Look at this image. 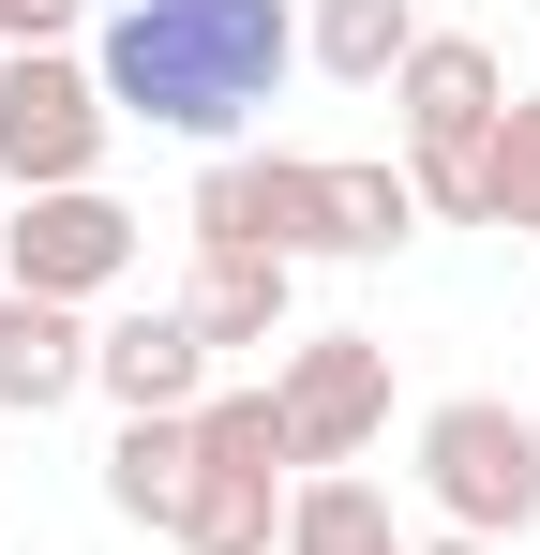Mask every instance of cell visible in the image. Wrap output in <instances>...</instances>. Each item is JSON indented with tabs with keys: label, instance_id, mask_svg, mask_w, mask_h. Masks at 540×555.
<instances>
[{
	"label": "cell",
	"instance_id": "1",
	"mask_svg": "<svg viewBox=\"0 0 540 555\" xmlns=\"http://www.w3.org/2000/svg\"><path fill=\"white\" fill-rule=\"evenodd\" d=\"M285 61H300L285 0H105V30H90L105 120L180 135V151H241V120L285 91Z\"/></svg>",
	"mask_w": 540,
	"mask_h": 555
},
{
	"label": "cell",
	"instance_id": "2",
	"mask_svg": "<svg viewBox=\"0 0 540 555\" xmlns=\"http://www.w3.org/2000/svg\"><path fill=\"white\" fill-rule=\"evenodd\" d=\"M406 480H421L436 526L511 555L540 526V405H511V390H436L421 436H406Z\"/></svg>",
	"mask_w": 540,
	"mask_h": 555
},
{
	"label": "cell",
	"instance_id": "3",
	"mask_svg": "<svg viewBox=\"0 0 540 555\" xmlns=\"http://www.w3.org/2000/svg\"><path fill=\"white\" fill-rule=\"evenodd\" d=\"M390 120H406V181H421V225H480V151L511 120V76L480 30H421L406 76H390Z\"/></svg>",
	"mask_w": 540,
	"mask_h": 555
},
{
	"label": "cell",
	"instance_id": "4",
	"mask_svg": "<svg viewBox=\"0 0 540 555\" xmlns=\"http://www.w3.org/2000/svg\"><path fill=\"white\" fill-rule=\"evenodd\" d=\"M285 480H300V451H285V405L256 390H226L210 375V405H195V495H180V555H270L285 541Z\"/></svg>",
	"mask_w": 540,
	"mask_h": 555
},
{
	"label": "cell",
	"instance_id": "5",
	"mask_svg": "<svg viewBox=\"0 0 540 555\" xmlns=\"http://www.w3.org/2000/svg\"><path fill=\"white\" fill-rule=\"evenodd\" d=\"M195 256H331V166L316 151H210L195 166V210H180Z\"/></svg>",
	"mask_w": 540,
	"mask_h": 555
},
{
	"label": "cell",
	"instance_id": "6",
	"mask_svg": "<svg viewBox=\"0 0 540 555\" xmlns=\"http://www.w3.org/2000/svg\"><path fill=\"white\" fill-rule=\"evenodd\" d=\"M136 256H151V225H136L105 181L15 195V210H0V285H15V300H76V315H90V300L136 285Z\"/></svg>",
	"mask_w": 540,
	"mask_h": 555
},
{
	"label": "cell",
	"instance_id": "7",
	"mask_svg": "<svg viewBox=\"0 0 540 555\" xmlns=\"http://www.w3.org/2000/svg\"><path fill=\"white\" fill-rule=\"evenodd\" d=\"M105 76H90L76 46H30V61H0V181L15 195H76L105 181Z\"/></svg>",
	"mask_w": 540,
	"mask_h": 555
},
{
	"label": "cell",
	"instance_id": "8",
	"mask_svg": "<svg viewBox=\"0 0 540 555\" xmlns=\"http://www.w3.org/2000/svg\"><path fill=\"white\" fill-rule=\"evenodd\" d=\"M270 405H285L300 480H316V465H360L375 436H390V346H375V331H285Z\"/></svg>",
	"mask_w": 540,
	"mask_h": 555
},
{
	"label": "cell",
	"instance_id": "9",
	"mask_svg": "<svg viewBox=\"0 0 540 555\" xmlns=\"http://www.w3.org/2000/svg\"><path fill=\"white\" fill-rule=\"evenodd\" d=\"M210 346H195V315H180V300H136V315H105V331H90V390H105V405H120V421H195V405H210Z\"/></svg>",
	"mask_w": 540,
	"mask_h": 555
},
{
	"label": "cell",
	"instance_id": "10",
	"mask_svg": "<svg viewBox=\"0 0 540 555\" xmlns=\"http://www.w3.org/2000/svg\"><path fill=\"white\" fill-rule=\"evenodd\" d=\"M76 390H90V315H76V300H15V285H0V405L46 421V405H76Z\"/></svg>",
	"mask_w": 540,
	"mask_h": 555
},
{
	"label": "cell",
	"instance_id": "11",
	"mask_svg": "<svg viewBox=\"0 0 540 555\" xmlns=\"http://www.w3.org/2000/svg\"><path fill=\"white\" fill-rule=\"evenodd\" d=\"M285 300H300V271H285V256H195V285H180V315H195V346H210V361L285 346Z\"/></svg>",
	"mask_w": 540,
	"mask_h": 555
},
{
	"label": "cell",
	"instance_id": "12",
	"mask_svg": "<svg viewBox=\"0 0 540 555\" xmlns=\"http://www.w3.org/2000/svg\"><path fill=\"white\" fill-rule=\"evenodd\" d=\"M270 555H406V511L360 465H316V480H285V541Z\"/></svg>",
	"mask_w": 540,
	"mask_h": 555
},
{
	"label": "cell",
	"instance_id": "13",
	"mask_svg": "<svg viewBox=\"0 0 540 555\" xmlns=\"http://www.w3.org/2000/svg\"><path fill=\"white\" fill-rule=\"evenodd\" d=\"M180 495H195V421H120L105 436V511L180 541Z\"/></svg>",
	"mask_w": 540,
	"mask_h": 555
},
{
	"label": "cell",
	"instance_id": "14",
	"mask_svg": "<svg viewBox=\"0 0 540 555\" xmlns=\"http://www.w3.org/2000/svg\"><path fill=\"white\" fill-rule=\"evenodd\" d=\"M406 46H421V0H316V15H300V61L346 76V91H390Z\"/></svg>",
	"mask_w": 540,
	"mask_h": 555
},
{
	"label": "cell",
	"instance_id": "15",
	"mask_svg": "<svg viewBox=\"0 0 540 555\" xmlns=\"http://www.w3.org/2000/svg\"><path fill=\"white\" fill-rule=\"evenodd\" d=\"M421 241V181L406 166H331V256H406Z\"/></svg>",
	"mask_w": 540,
	"mask_h": 555
},
{
	"label": "cell",
	"instance_id": "16",
	"mask_svg": "<svg viewBox=\"0 0 540 555\" xmlns=\"http://www.w3.org/2000/svg\"><path fill=\"white\" fill-rule=\"evenodd\" d=\"M480 225H511V241H540V91H511V120H496V151H480Z\"/></svg>",
	"mask_w": 540,
	"mask_h": 555
},
{
	"label": "cell",
	"instance_id": "17",
	"mask_svg": "<svg viewBox=\"0 0 540 555\" xmlns=\"http://www.w3.org/2000/svg\"><path fill=\"white\" fill-rule=\"evenodd\" d=\"M76 15L90 0H0V46H15V61H30V46H76Z\"/></svg>",
	"mask_w": 540,
	"mask_h": 555
},
{
	"label": "cell",
	"instance_id": "18",
	"mask_svg": "<svg viewBox=\"0 0 540 555\" xmlns=\"http://www.w3.org/2000/svg\"><path fill=\"white\" fill-rule=\"evenodd\" d=\"M406 555H496V541H465V526H436V541H406Z\"/></svg>",
	"mask_w": 540,
	"mask_h": 555
},
{
	"label": "cell",
	"instance_id": "19",
	"mask_svg": "<svg viewBox=\"0 0 540 555\" xmlns=\"http://www.w3.org/2000/svg\"><path fill=\"white\" fill-rule=\"evenodd\" d=\"M0 61H15V46H0Z\"/></svg>",
	"mask_w": 540,
	"mask_h": 555
},
{
	"label": "cell",
	"instance_id": "20",
	"mask_svg": "<svg viewBox=\"0 0 540 555\" xmlns=\"http://www.w3.org/2000/svg\"><path fill=\"white\" fill-rule=\"evenodd\" d=\"M526 15H540V0H526Z\"/></svg>",
	"mask_w": 540,
	"mask_h": 555
}]
</instances>
